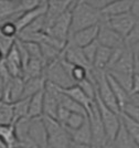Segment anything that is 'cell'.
Returning a JSON list of instances; mask_svg holds the SVG:
<instances>
[{
	"label": "cell",
	"instance_id": "1",
	"mask_svg": "<svg viewBox=\"0 0 139 148\" xmlns=\"http://www.w3.org/2000/svg\"><path fill=\"white\" fill-rule=\"evenodd\" d=\"M72 23L70 37L74 33L93 25H97L103 20V16L99 11L92 8L86 0H74L72 7Z\"/></svg>",
	"mask_w": 139,
	"mask_h": 148
},
{
	"label": "cell",
	"instance_id": "2",
	"mask_svg": "<svg viewBox=\"0 0 139 148\" xmlns=\"http://www.w3.org/2000/svg\"><path fill=\"white\" fill-rule=\"evenodd\" d=\"M43 121L49 134L50 148H70L73 143L70 132L53 117L43 115Z\"/></svg>",
	"mask_w": 139,
	"mask_h": 148
},
{
	"label": "cell",
	"instance_id": "3",
	"mask_svg": "<svg viewBox=\"0 0 139 148\" xmlns=\"http://www.w3.org/2000/svg\"><path fill=\"white\" fill-rule=\"evenodd\" d=\"M93 75L96 81V88H97V96L102 99L104 104L108 108L117 114H121V108L119 103L116 99L114 91L107 80V73L105 71H95L93 70Z\"/></svg>",
	"mask_w": 139,
	"mask_h": 148
},
{
	"label": "cell",
	"instance_id": "4",
	"mask_svg": "<svg viewBox=\"0 0 139 148\" xmlns=\"http://www.w3.org/2000/svg\"><path fill=\"white\" fill-rule=\"evenodd\" d=\"M44 77L47 79V82L54 84L55 86H58L61 90H66V88L76 85V83L72 80L70 74L67 73L65 68L63 66L61 58L53 63L49 64L48 66H45Z\"/></svg>",
	"mask_w": 139,
	"mask_h": 148
},
{
	"label": "cell",
	"instance_id": "5",
	"mask_svg": "<svg viewBox=\"0 0 139 148\" xmlns=\"http://www.w3.org/2000/svg\"><path fill=\"white\" fill-rule=\"evenodd\" d=\"M95 102H96L98 111H99V114H101V118H102V122H103L105 130H106L107 138H108L109 142L113 144L121 127V115L115 113V112H113L110 108H108L102 102V99L97 96V94Z\"/></svg>",
	"mask_w": 139,
	"mask_h": 148
},
{
	"label": "cell",
	"instance_id": "6",
	"mask_svg": "<svg viewBox=\"0 0 139 148\" xmlns=\"http://www.w3.org/2000/svg\"><path fill=\"white\" fill-rule=\"evenodd\" d=\"M88 121L91 124L92 135H93V147L97 148L109 144V140L106 135V130L104 127V124L101 118V114L98 111L96 102L93 104L92 111L88 114Z\"/></svg>",
	"mask_w": 139,
	"mask_h": 148
},
{
	"label": "cell",
	"instance_id": "7",
	"mask_svg": "<svg viewBox=\"0 0 139 148\" xmlns=\"http://www.w3.org/2000/svg\"><path fill=\"white\" fill-rule=\"evenodd\" d=\"M71 23H72V13L70 10L66 13H64L63 16H61L60 18L45 31V33L49 37L53 38L55 40L67 43L68 38H70V32H71Z\"/></svg>",
	"mask_w": 139,
	"mask_h": 148
},
{
	"label": "cell",
	"instance_id": "8",
	"mask_svg": "<svg viewBox=\"0 0 139 148\" xmlns=\"http://www.w3.org/2000/svg\"><path fill=\"white\" fill-rule=\"evenodd\" d=\"M97 41L101 45L107 47L113 50L126 47L125 39L121 34H118L115 30H113L104 20H102L99 23V33Z\"/></svg>",
	"mask_w": 139,
	"mask_h": 148
},
{
	"label": "cell",
	"instance_id": "9",
	"mask_svg": "<svg viewBox=\"0 0 139 148\" xmlns=\"http://www.w3.org/2000/svg\"><path fill=\"white\" fill-rule=\"evenodd\" d=\"M103 20L113 30H115L118 34H121L125 40L130 34V32L134 29V27L136 25V21H137V19L130 12L124 13L121 16L110 17V18H104L103 17Z\"/></svg>",
	"mask_w": 139,
	"mask_h": 148
},
{
	"label": "cell",
	"instance_id": "10",
	"mask_svg": "<svg viewBox=\"0 0 139 148\" xmlns=\"http://www.w3.org/2000/svg\"><path fill=\"white\" fill-rule=\"evenodd\" d=\"M135 61L136 56L131 48L127 47L121 60L116 63L107 73L113 76H134L135 75Z\"/></svg>",
	"mask_w": 139,
	"mask_h": 148
},
{
	"label": "cell",
	"instance_id": "11",
	"mask_svg": "<svg viewBox=\"0 0 139 148\" xmlns=\"http://www.w3.org/2000/svg\"><path fill=\"white\" fill-rule=\"evenodd\" d=\"M72 0H48V11L45 14V31L54 23L61 16L72 10Z\"/></svg>",
	"mask_w": 139,
	"mask_h": 148
},
{
	"label": "cell",
	"instance_id": "12",
	"mask_svg": "<svg viewBox=\"0 0 139 148\" xmlns=\"http://www.w3.org/2000/svg\"><path fill=\"white\" fill-rule=\"evenodd\" d=\"M29 138L39 148H49V134L43 117L31 118Z\"/></svg>",
	"mask_w": 139,
	"mask_h": 148
},
{
	"label": "cell",
	"instance_id": "13",
	"mask_svg": "<svg viewBox=\"0 0 139 148\" xmlns=\"http://www.w3.org/2000/svg\"><path fill=\"white\" fill-rule=\"evenodd\" d=\"M62 56L67 62H70L73 65L83 66L90 71H93V66L91 65V63L87 61L84 52H83V49L79 47H76L74 44L67 42L66 48L63 51Z\"/></svg>",
	"mask_w": 139,
	"mask_h": 148
},
{
	"label": "cell",
	"instance_id": "14",
	"mask_svg": "<svg viewBox=\"0 0 139 148\" xmlns=\"http://www.w3.org/2000/svg\"><path fill=\"white\" fill-rule=\"evenodd\" d=\"M98 33H99V25H93L91 28H87V29L74 33L73 36L68 38V42L79 48H85L88 44L97 41Z\"/></svg>",
	"mask_w": 139,
	"mask_h": 148
},
{
	"label": "cell",
	"instance_id": "15",
	"mask_svg": "<svg viewBox=\"0 0 139 148\" xmlns=\"http://www.w3.org/2000/svg\"><path fill=\"white\" fill-rule=\"evenodd\" d=\"M47 11H48V0H42V3L36 9L22 13L21 17L18 19V21L16 22L18 32L22 31L24 28H27L28 25H30L32 22H34V21L38 20L39 18L45 16V14H47Z\"/></svg>",
	"mask_w": 139,
	"mask_h": 148
},
{
	"label": "cell",
	"instance_id": "16",
	"mask_svg": "<svg viewBox=\"0 0 139 148\" xmlns=\"http://www.w3.org/2000/svg\"><path fill=\"white\" fill-rule=\"evenodd\" d=\"M134 0H112V2L102 11L104 18H110L115 16H121L131 11Z\"/></svg>",
	"mask_w": 139,
	"mask_h": 148
},
{
	"label": "cell",
	"instance_id": "17",
	"mask_svg": "<svg viewBox=\"0 0 139 148\" xmlns=\"http://www.w3.org/2000/svg\"><path fill=\"white\" fill-rule=\"evenodd\" d=\"M14 125H0V148H19Z\"/></svg>",
	"mask_w": 139,
	"mask_h": 148
},
{
	"label": "cell",
	"instance_id": "18",
	"mask_svg": "<svg viewBox=\"0 0 139 148\" xmlns=\"http://www.w3.org/2000/svg\"><path fill=\"white\" fill-rule=\"evenodd\" d=\"M62 92L64 93L65 95H67L68 97H71L72 99H74L75 102H77L79 104H81L83 107H85V110L87 111V113L90 114V112L92 111L93 104L95 103V101L91 99L86 94L84 93V91L81 88L79 85H74V86L66 88V90H62Z\"/></svg>",
	"mask_w": 139,
	"mask_h": 148
},
{
	"label": "cell",
	"instance_id": "19",
	"mask_svg": "<svg viewBox=\"0 0 139 148\" xmlns=\"http://www.w3.org/2000/svg\"><path fill=\"white\" fill-rule=\"evenodd\" d=\"M72 140L74 143H77L81 145H88V146H93V135H92L91 130V124L90 121L87 119V122L79 127L76 130H68Z\"/></svg>",
	"mask_w": 139,
	"mask_h": 148
},
{
	"label": "cell",
	"instance_id": "20",
	"mask_svg": "<svg viewBox=\"0 0 139 148\" xmlns=\"http://www.w3.org/2000/svg\"><path fill=\"white\" fill-rule=\"evenodd\" d=\"M21 0H1L0 1V19L11 18L18 14H22Z\"/></svg>",
	"mask_w": 139,
	"mask_h": 148
},
{
	"label": "cell",
	"instance_id": "21",
	"mask_svg": "<svg viewBox=\"0 0 139 148\" xmlns=\"http://www.w3.org/2000/svg\"><path fill=\"white\" fill-rule=\"evenodd\" d=\"M45 85H47V79L44 77V75L27 80L24 84V92L22 99H31L36 94L43 91L45 88Z\"/></svg>",
	"mask_w": 139,
	"mask_h": 148
},
{
	"label": "cell",
	"instance_id": "22",
	"mask_svg": "<svg viewBox=\"0 0 139 148\" xmlns=\"http://www.w3.org/2000/svg\"><path fill=\"white\" fill-rule=\"evenodd\" d=\"M106 73H107V72H106ZM107 80H108L109 84H110V86H112L113 91H114V94H115L116 99L118 101L119 106H121V112H123L124 107H125V106L129 103V101H130V93L121 86V84H119L109 73H107Z\"/></svg>",
	"mask_w": 139,
	"mask_h": 148
},
{
	"label": "cell",
	"instance_id": "23",
	"mask_svg": "<svg viewBox=\"0 0 139 148\" xmlns=\"http://www.w3.org/2000/svg\"><path fill=\"white\" fill-rule=\"evenodd\" d=\"M113 54V49H109L107 47H103L99 44V48L97 51L96 58L93 64V70L95 71H105L107 70V66L110 61V58Z\"/></svg>",
	"mask_w": 139,
	"mask_h": 148
},
{
	"label": "cell",
	"instance_id": "24",
	"mask_svg": "<svg viewBox=\"0 0 139 148\" xmlns=\"http://www.w3.org/2000/svg\"><path fill=\"white\" fill-rule=\"evenodd\" d=\"M44 90L39 92L30 99L29 115H28L29 118H36L43 116V113H44Z\"/></svg>",
	"mask_w": 139,
	"mask_h": 148
},
{
	"label": "cell",
	"instance_id": "25",
	"mask_svg": "<svg viewBox=\"0 0 139 148\" xmlns=\"http://www.w3.org/2000/svg\"><path fill=\"white\" fill-rule=\"evenodd\" d=\"M44 70H45V65H44L43 61H41V60H30L29 63L27 64V66L23 69L22 77H23L24 81H27L29 79L42 76V75H44Z\"/></svg>",
	"mask_w": 139,
	"mask_h": 148
},
{
	"label": "cell",
	"instance_id": "26",
	"mask_svg": "<svg viewBox=\"0 0 139 148\" xmlns=\"http://www.w3.org/2000/svg\"><path fill=\"white\" fill-rule=\"evenodd\" d=\"M24 84H25V81L23 80V77H13L10 87H9V93H8L9 103H16L20 99H22Z\"/></svg>",
	"mask_w": 139,
	"mask_h": 148
},
{
	"label": "cell",
	"instance_id": "27",
	"mask_svg": "<svg viewBox=\"0 0 139 148\" xmlns=\"http://www.w3.org/2000/svg\"><path fill=\"white\" fill-rule=\"evenodd\" d=\"M113 145H114V148H139L137 144L134 142L131 136L128 134L126 128L123 126V124Z\"/></svg>",
	"mask_w": 139,
	"mask_h": 148
},
{
	"label": "cell",
	"instance_id": "28",
	"mask_svg": "<svg viewBox=\"0 0 139 148\" xmlns=\"http://www.w3.org/2000/svg\"><path fill=\"white\" fill-rule=\"evenodd\" d=\"M14 107L13 103L0 102V124L1 125H14Z\"/></svg>",
	"mask_w": 139,
	"mask_h": 148
},
{
	"label": "cell",
	"instance_id": "29",
	"mask_svg": "<svg viewBox=\"0 0 139 148\" xmlns=\"http://www.w3.org/2000/svg\"><path fill=\"white\" fill-rule=\"evenodd\" d=\"M121 119L123 126L126 128L128 134L131 136L134 142L136 143L137 146L139 147V122L133 119L131 117H129L125 113L121 114Z\"/></svg>",
	"mask_w": 139,
	"mask_h": 148
},
{
	"label": "cell",
	"instance_id": "30",
	"mask_svg": "<svg viewBox=\"0 0 139 148\" xmlns=\"http://www.w3.org/2000/svg\"><path fill=\"white\" fill-rule=\"evenodd\" d=\"M60 104L65 107L66 110L71 112V113H76V114H82L84 116L88 117V113L85 110V107H83L81 104H79L77 102H75L74 99L71 97H68L67 95H65L64 93L62 92L60 95Z\"/></svg>",
	"mask_w": 139,
	"mask_h": 148
},
{
	"label": "cell",
	"instance_id": "31",
	"mask_svg": "<svg viewBox=\"0 0 139 148\" xmlns=\"http://www.w3.org/2000/svg\"><path fill=\"white\" fill-rule=\"evenodd\" d=\"M29 104H30V99H22L18 102H16V103H13L16 123L20 119H22V118L28 117V115H29Z\"/></svg>",
	"mask_w": 139,
	"mask_h": 148
},
{
	"label": "cell",
	"instance_id": "32",
	"mask_svg": "<svg viewBox=\"0 0 139 148\" xmlns=\"http://www.w3.org/2000/svg\"><path fill=\"white\" fill-rule=\"evenodd\" d=\"M88 117L84 116L82 114H76V113H72L71 116L68 117L66 124H65V128L67 130H76L79 127H82L86 122H87Z\"/></svg>",
	"mask_w": 139,
	"mask_h": 148
},
{
	"label": "cell",
	"instance_id": "33",
	"mask_svg": "<svg viewBox=\"0 0 139 148\" xmlns=\"http://www.w3.org/2000/svg\"><path fill=\"white\" fill-rule=\"evenodd\" d=\"M18 38L12 37H6V36H0V52H1V59H5L9 52L13 49V47L16 45Z\"/></svg>",
	"mask_w": 139,
	"mask_h": 148
},
{
	"label": "cell",
	"instance_id": "34",
	"mask_svg": "<svg viewBox=\"0 0 139 148\" xmlns=\"http://www.w3.org/2000/svg\"><path fill=\"white\" fill-rule=\"evenodd\" d=\"M23 43L27 50H28V52H29L30 60H41V61H43L42 50H41L40 43H38V42H23ZM43 63H44V61H43Z\"/></svg>",
	"mask_w": 139,
	"mask_h": 148
},
{
	"label": "cell",
	"instance_id": "35",
	"mask_svg": "<svg viewBox=\"0 0 139 148\" xmlns=\"http://www.w3.org/2000/svg\"><path fill=\"white\" fill-rule=\"evenodd\" d=\"M0 31L2 36L6 37H12V38H18V29L14 22L12 21H8V20H1V27H0Z\"/></svg>",
	"mask_w": 139,
	"mask_h": 148
},
{
	"label": "cell",
	"instance_id": "36",
	"mask_svg": "<svg viewBox=\"0 0 139 148\" xmlns=\"http://www.w3.org/2000/svg\"><path fill=\"white\" fill-rule=\"evenodd\" d=\"M98 48H99V43H98V41H95V42H93V43L88 44L87 47L82 48L85 56H86V59H87V61L91 63L92 66H93L94 61H95V58H96Z\"/></svg>",
	"mask_w": 139,
	"mask_h": 148
},
{
	"label": "cell",
	"instance_id": "37",
	"mask_svg": "<svg viewBox=\"0 0 139 148\" xmlns=\"http://www.w3.org/2000/svg\"><path fill=\"white\" fill-rule=\"evenodd\" d=\"M125 41H126V47H129V48L139 43V20L136 21V25L134 27V29L131 30L130 34L126 38Z\"/></svg>",
	"mask_w": 139,
	"mask_h": 148
},
{
	"label": "cell",
	"instance_id": "38",
	"mask_svg": "<svg viewBox=\"0 0 139 148\" xmlns=\"http://www.w3.org/2000/svg\"><path fill=\"white\" fill-rule=\"evenodd\" d=\"M121 113H125L129 117H131L133 119L139 122V106H137V105L128 103V104L124 107V110H123Z\"/></svg>",
	"mask_w": 139,
	"mask_h": 148
},
{
	"label": "cell",
	"instance_id": "39",
	"mask_svg": "<svg viewBox=\"0 0 139 148\" xmlns=\"http://www.w3.org/2000/svg\"><path fill=\"white\" fill-rule=\"evenodd\" d=\"M42 3V0H21V10L22 12H28L34 10Z\"/></svg>",
	"mask_w": 139,
	"mask_h": 148
},
{
	"label": "cell",
	"instance_id": "40",
	"mask_svg": "<svg viewBox=\"0 0 139 148\" xmlns=\"http://www.w3.org/2000/svg\"><path fill=\"white\" fill-rule=\"evenodd\" d=\"M86 1L92 8H94L95 10L99 11V12H102L104 9L112 2V0H86Z\"/></svg>",
	"mask_w": 139,
	"mask_h": 148
},
{
	"label": "cell",
	"instance_id": "41",
	"mask_svg": "<svg viewBox=\"0 0 139 148\" xmlns=\"http://www.w3.org/2000/svg\"><path fill=\"white\" fill-rule=\"evenodd\" d=\"M71 114H72V113L68 111V110H66L65 107H63L62 105H60L59 111H58V115H56V119H58L63 126H65V124H66L68 117L71 116Z\"/></svg>",
	"mask_w": 139,
	"mask_h": 148
},
{
	"label": "cell",
	"instance_id": "42",
	"mask_svg": "<svg viewBox=\"0 0 139 148\" xmlns=\"http://www.w3.org/2000/svg\"><path fill=\"white\" fill-rule=\"evenodd\" d=\"M139 95V75L135 74V77H134V83H133V88H131V93L130 95Z\"/></svg>",
	"mask_w": 139,
	"mask_h": 148
},
{
	"label": "cell",
	"instance_id": "43",
	"mask_svg": "<svg viewBox=\"0 0 139 148\" xmlns=\"http://www.w3.org/2000/svg\"><path fill=\"white\" fill-rule=\"evenodd\" d=\"M130 13H131L137 20H139V0H134V3H133V7H131Z\"/></svg>",
	"mask_w": 139,
	"mask_h": 148
},
{
	"label": "cell",
	"instance_id": "44",
	"mask_svg": "<svg viewBox=\"0 0 139 148\" xmlns=\"http://www.w3.org/2000/svg\"><path fill=\"white\" fill-rule=\"evenodd\" d=\"M70 148H94L93 146H88V145H81V144H77V143L73 142L71 144Z\"/></svg>",
	"mask_w": 139,
	"mask_h": 148
},
{
	"label": "cell",
	"instance_id": "45",
	"mask_svg": "<svg viewBox=\"0 0 139 148\" xmlns=\"http://www.w3.org/2000/svg\"><path fill=\"white\" fill-rule=\"evenodd\" d=\"M131 49H133L134 53H135V56H137V58H139V43L135 44L134 47H131Z\"/></svg>",
	"mask_w": 139,
	"mask_h": 148
},
{
	"label": "cell",
	"instance_id": "46",
	"mask_svg": "<svg viewBox=\"0 0 139 148\" xmlns=\"http://www.w3.org/2000/svg\"><path fill=\"white\" fill-rule=\"evenodd\" d=\"M97 148H114V145L112 143H109V144H106L104 146H101V147H97Z\"/></svg>",
	"mask_w": 139,
	"mask_h": 148
}]
</instances>
